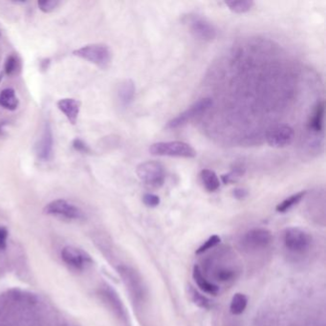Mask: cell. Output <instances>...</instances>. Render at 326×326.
Here are the masks:
<instances>
[{"label": "cell", "mask_w": 326, "mask_h": 326, "mask_svg": "<svg viewBox=\"0 0 326 326\" xmlns=\"http://www.w3.org/2000/svg\"><path fill=\"white\" fill-rule=\"evenodd\" d=\"M19 104V101L16 97L15 91L14 89H3L0 92V106L4 109H7L10 111H14Z\"/></svg>", "instance_id": "17"}, {"label": "cell", "mask_w": 326, "mask_h": 326, "mask_svg": "<svg viewBox=\"0 0 326 326\" xmlns=\"http://www.w3.org/2000/svg\"><path fill=\"white\" fill-rule=\"evenodd\" d=\"M248 305V297L242 293H237L231 297L230 312L234 316H239L244 313Z\"/></svg>", "instance_id": "20"}, {"label": "cell", "mask_w": 326, "mask_h": 326, "mask_svg": "<svg viewBox=\"0 0 326 326\" xmlns=\"http://www.w3.org/2000/svg\"><path fill=\"white\" fill-rule=\"evenodd\" d=\"M73 54L76 57L85 59L101 69H106L111 63L112 53L106 45H86L75 50Z\"/></svg>", "instance_id": "2"}, {"label": "cell", "mask_w": 326, "mask_h": 326, "mask_svg": "<svg viewBox=\"0 0 326 326\" xmlns=\"http://www.w3.org/2000/svg\"><path fill=\"white\" fill-rule=\"evenodd\" d=\"M193 277L197 286L204 293L212 296H216L219 293V287L215 283L207 281V277L203 273V270L198 265L193 266Z\"/></svg>", "instance_id": "15"}, {"label": "cell", "mask_w": 326, "mask_h": 326, "mask_svg": "<svg viewBox=\"0 0 326 326\" xmlns=\"http://www.w3.org/2000/svg\"><path fill=\"white\" fill-rule=\"evenodd\" d=\"M190 293H191L193 302L196 304L198 307L203 308V309H209L211 308V306H212L211 300L207 298V296L202 295L199 292H197L193 288H191Z\"/></svg>", "instance_id": "24"}, {"label": "cell", "mask_w": 326, "mask_h": 326, "mask_svg": "<svg viewBox=\"0 0 326 326\" xmlns=\"http://www.w3.org/2000/svg\"><path fill=\"white\" fill-rule=\"evenodd\" d=\"M237 276V271L227 267H221L215 270V277L220 282H229L234 281Z\"/></svg>", "instance_id": "22"}, {"label": "cell", "mask_w": 326, "mask_h": 326, "mask_svg": "<svg viewBox=\"0 0 326 326\" xmlns=\"http://www.w3.org/2000/svg\"><path fill=\"white\" fill-rule=\"evenodd\" d=\"M306 193H307L306 191H302V192L295 193V194L289 196L288 198L284 199V200L281 202V203L276 206V207H275L276 212H277V213H281V214L287 213L289 209H291L294 206L297 205L300 201L304 199V196L306 195Z\"/></svg>", "instance_id": "19"}, {"label": "cell", "mask_w": 326, "mask_h": 326, "mask_svg": "<svg viewBox=\"0 0 326 326\" xmlns=\"http://www.w3.org/2000/svg\"><path fill=\"white\" fill-rule=\"evenodd\" d=\"M323 118H324V103L321 102L317 104L315 110L313 112V115L308 124L309 129L315 133L321 132L323 128Z\"/></svg>", "instance_id": "16"}, {"label": "cell", "mask_w": 326, "mask_h": 326, "mask_svg": "<svg viewBox=\"0 0 326 326\" xmlns=\"http://www.w3.org/2000/svg\"><path fill=\"white\" fill-rule=\"evenodd\" d=\"M185 23L194 37L203 41L211 42L216 37L215 26L205 17L199 15H190L185 17Z\"/></svg>", "instance_id": "7"}, {"label": "cell", "mask_w": 326, "mask_h": 326, "mask_svg": "<svg viewBox=\"0 0 326 326\" xmlns=\"http://www.w3.org/2000/svg\"><path fill=\"white\" fill-rule=\"evenodd\" d=\"M59 111L64 114L71 125H76L81 110V103L75 99L65 98L57 103Z\"/></svg>", "instance_id": "13"}, {"label": "cell", "mask_w": 326, "mask_h": 326, "mask_svg": "<svg viewBox=\"0 0 326 326\" xmlns=\"http://www.w3.org/2000/svg\"><path fill=\"white\" fill-rule=\"evenodd\" d=\"M136 87L132 80L126 79L121 82L117 88V97L120 104L123 107H128L133 102Z\"/></svg>", "instance_id": "14"}, {"label": "cell", "mask_w": 326, "mask_h": 326, "mask_svg": "<svg viewBox=\"0 0 326 326\" xmlns=\"http://www.w3.org/2000/svg\"><path fill=\"white\" fill-rule=\"evenodd\" d=\"M232 195L235 196V198H237L238 200H242V199H244L248 196V191L245 190V189L237 188V189L234 190Z\"/></svg>", "instance_id": "30"}, {"label": "cell", "mask_w": 326, "mask_h": 326, "mask_svg": "<svg viewBox=\"0 0 326 326\" xmlns=\"http://www.w3.org/2000/svg\"><path fill=\"white\" fill-rule=\"evenodd\" d=\"M245 168L241 164H237L235 168L228 174H224L221 176L224 184H229L236 182L238 178L242 177L244 175Z\"/></svg>", "instance_id": "23"}, {"label": "cell", "mask_w": 326, "mask_h": 326, "mask_svg": "<svg viewBox=\"0 0 326 326\" xmlns=\"http://www.w3.org/2000/svg\"><path fill=\"white\" fill-rule=\"evenodd\" d=\"M312 237L299 228H288L283 235V243L287 250L295 253H304L311 246Z\"/></svg>", "instance_id": "5"}, {"label": "cell", "mask_w": 326, "mask_h": 326, "mask_svg": "<svg viewBox=\"0 0 326 326\" xmlns=\"http://www.w3.org/2000/svg\"><path fill=\"white\" fill-rule=\"evenodd\" d=\"M294 129L288 125H278L271 128L266 135L267 143L273 148H282L289 146L294 140Z\"/></svg>", "instance_id": "9"}, {"label": "cell", "mask_w": 326, "mask_h": 326, "mask_svg": "<svg viewBox=\"0 0 326 326\" xmlns=\"http://www.w3.org/2000/svg\"><path fill=\"white\" fill-rule=\"evenodd\" d=\"M72 146L79 152H82V153H89L90 152V148H88V146L79 138L75 139L72 143Z\"/></svg>", "instance_id": "29"}, {"label": "cell", "mask_w": 326, "mask_h": 326, "mask_svg": "<svg viewBox=\"0 0 326 326\" xmlns=\"http://www.w3.org/2000/svg\"><path fill=\"white\" fill-rule=\"evenodd\" d=\"M273 241V236L266 229H252L245 232L240 245L247 252H257L267 248Z\"/></svg>", "instance_id": "6"}, {"label": "cell", "mask_w": 326, "mask_h": 326, "mask_svg": "<svg viewBox=\"0 0 326 326\" xmlns=\"http://www.w3.org/2000/svg\"><path fill=\"white\" fill-rule=\"evenodd\" d=\"M149 152L152 155L177 157V158H194L196 150L185 142H158L150 146Z\"/></svg>", "instance_id": "1"}, {"label": "cell", "mask_w": 326, "mask_h": 326, "mask_svg": "<svg viewBox=\"0 0 326 326\" xmlns=\"http://www.w3.org/2000/svg\"><path fill=\"white\" fill-rule=\"evenodd\" d=\"M120 273L124 277V281L126 282L129 292L134 296V299H136L137 301L144 300L146 289L140 274L134 271L133 269L128 267H122Z\"/></svg>", "instance_id": "10"}, {"label": "cell", "mask_w": 326, "mask_h": 326, "mask_svg": "<svg viewBox=\"0 0 326 326\" xmlns=\"http://www.w3.org/2000/svg\"><path fill=\"white\" fill-rule=\"evenodd\" d=\"M54 152V135L49 123L45 124L43 131L37 145V158L42 162H48L52 159Z\"/></svg>", "instance_id": "12"}, {"label": "cell", "mask_w": 326, "mask_h": 326, "mask_svg": "<svg viewBox=\"0 0 326 326\" xmlns=\"http://www.w3.org/2000/svg\"><path fill=\"white\" fill-rule=\"evenodd\" d=\"M61 259L69 266L73 267L77 270H82L93 262L87 252L70 246L62 249Z\"/></svg>", "instance_id": "11"}, {"label": "cell", "mask_w": 326, "mask_h": 326, "mask_svg": "<svg viewBox=\"0 0 326 326\" xmlns=\"http://www.w3.org/2000/svg\"><path fill=\"white\" fill-rule=\"evenodd\" d=\"M143 202L144 204L149 207H155L160 205L161 199L158 195L153 194V193H146L143 196Z\"/></svg>", "instance_id": "27"}, {"label": "cell", "mask_w": 326, "mask_h": 326, "mask_svg": "<svg viewBox=\"0 0 326 326\" xmlns=\"http://www.w3.org/2000/svg\"><path fill=\"white\" fill-rule=\"evenodd\" d=\"M220 241H221V238L218 237V236H216V235L212 236V237L207 238L204 244L201 245L200 247L196 250L195 253H196V254H202V253L207 252L208 250L215 248L216 245H218L220 243Z\"/></svg>", "instance_id": "25"}, {"label": "cell", "mask_w": 326, "mask_h": 326, "mask_svg": "<svg viewBox=\"0 0 326 326\" xmlns=\"http://www.w3.org/2000/svg\"><path fill=\"white\" fill-rule=\"evenodd\" d=\"M0 36H1V34H0Z\"/></svg>", "instance_id": "32"}, {"label": "cell", "mask_w": 326, "mask_h": 326, "mask_svg": "<svg viewBox=\"0 0 326 326\" xmlns=\"http://www.w3.org/2000/svg\"><path fill=\"white\" fill-rule=\"evenodd\" d=\"M8 231L5 228L0 227V250L6 248V240H7Z\"/></svg>", "instance_id": "31"}, {"label": "cell", "mask_w": 326, "mask_h": 326, "mask_svg": "<svg viewBox=\"0 0 326 326\" xmlns=\"http://www.w3.org/2000/svg\"><path fill=\"white\" fill-rule=\"evenodd\" d=\"M213 105V100L211 98H203L196 103H194L193 105H191L185 111L180 113L178 116L171 119V121L167 124L168 129H176L181 126H185L188 123H190L201 114L205 113Z\"/></svg>", "instance_id": "4"}, {"label": "cell", "mask_w": 326, "mask_h": 326, "mask_svg": "<svg viewBox=\"0 0 326 326\" xmlns=\"http://www.w3.org/2000/svg\"><path fill=\"white\" fill-rule=\"evenodd\" d=\"M59 4L60 2L58 0H45V1H38L37 3L39 10L45 14L52 13L53 11H55L58 8Z\"/></svg>", "instance_id": "26"}, {"label": "cell", "mask_w": 326, "mask_h": 326, "mask_svg": "<svg viewBox=\"0 0 326 326\" xmlns=\"http://www.w3.org/2000/svg\"><path fill=\"white\" fill-rule=\"evenodd\" d=\"M44 213L47 215L62 217L70 220H77L83 217V213L80 207L64 199H58L50 202L48 205L45 206Z\"/></svg>", "instance_id": "8"}, {"label": "cell", "mask_w": 326, "mask_h": 326, "mask_svg": "<svg viewBox=\"0 0 326 326\" xmlns=\"http://www.w3.org/2000/svg\"><path fill=\"white\" fill-rule=\"evenodd\" d=\"M200 178L202 184L208 193H215L219 189L220 181L215 171L203 170L200 172Z\"/></svg>", "instance_id": "18"}, {"label": "cell", "mask_w": 326, "mask_h": 326, "mask_svg": "<svg viewBox=\"0 0 326 326\" xmlns=\"http://www.w3.org/2000/svg\"><path fill=\"white\" fill-rule=\"evenodd\" d=\"M226 5L231 12L236 14H245L252 10L254 2L252 0H238V1H227Z\"/></svg>", "instance_id": "21"}, {"label": "cell", "mask_w": 326, "mask_h": 326, "mask_svg": "<svg viewBox=\"0 0 326 326\" xmlns=\"http://www.w3.org/2000/svg\"><path fill=\"white\" fill-rule=\"evenodd\" d=\"M16 65H17V59L15 58V56H14V55L9 56L7 59H6L5 66H4L5 73L7 75L14 74L15 70H16Z\"/></svg>", "instance_id": "28"}, {"label": "cell", "mask_w": 326, "mask_h": 326, "mask_svg": "<svg viewBox=\"0 0 326 326\" xmlns=\"http://www.w3.org/2000/svg\"><path fill=\"white\" fill-rule=\"evenodd\" d=\"M136 173L142 182L151 188H160L164 185L166 179V171L163 165L157 161H148L140 164Z\"/></svg>", "instance_id": "3"}]
</instances>
